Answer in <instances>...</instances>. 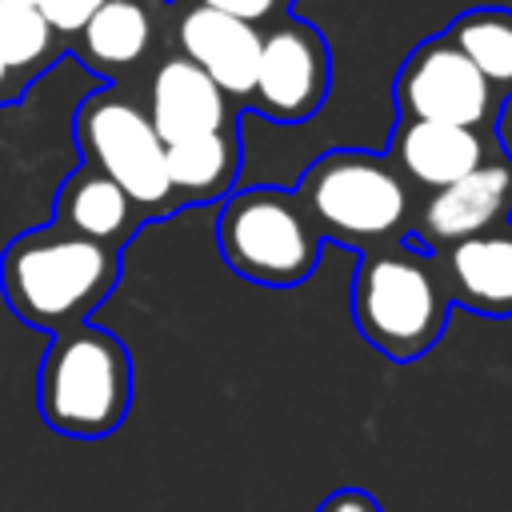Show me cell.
Masks as SVG:
<instances>
[{"instance_id": "1", "label": "cell", "mask_w": 512, "mask_h": 512, "mask_svg": "<svg viewBox=\"0 0 512 512\" xmlns=\"http://www.w3.org/2000/svg\"><path fill=\"white\" fill-rule=\"evenodd\" d=\"M120 252L56 224L12 236L0 252V296L8 312L36 332H64L116 292Z\"/></svg>"}, {"instance_id": "2", "label": "cell", "mask_w": 512, "mask_h": 512, "mask_svg": "<svg viewBox=\"0 0 512 512\" xmlns=\"http://www.w3.org/2000/svg\"><path fill=\"white\" fill-rule=\"evenodd\" d=\"M132 408V356L100 324H76L52 336L36 368L40 420L72 440H100Z\"/></svg>"}, {"instance_id": "3", "label": "cell", "mask_w": 512, "mask_h": 512, "mask_svg": "<svg viewBox=\"0 0 512 512\" xmlns=\"http://www.w3.org/2000/svg\"><path fill=\"white\" fill-rule=\"evenodd\" d=\"M296 200L308 212L320 240L328 236L340 244H356L364 252L404 244L412 228L408 180L380 152H324L300 176Z\"/></svg>"}, {"instance_id": "4", "label": "cell", "mask_w": 512, "mask_h": 512, "mask_svg": "<svg viewBox=\"0 0 512 512\" xmlns=\"http://www.w3.org/2000/svg\"><path fill=\"white\" fill-rule=\"evenodd\" d=\"M448 292L432 256L408 244L364 252L352 280V320L388 360H420L448 324Z\"/></svg>"}, {"instance_id": "5", "label": "cell", "mask_w": 512, "mask_h": 512, "mask_svg": "<svg viewBox=\"0 0 512 512\" xmlns=\"http://www.w3.org/2000/svg\"><path fill=\"white\" fill-rule=\"evenodd\" d=\"M216 248L232 272L268 288H296L320 260V232L296 192L260 184L228 192L216 216Z\"/></svg>"}, {"instance_id": "6", "label": "cell", "mask_w": 512, "mask_h": 512, "mask_svg": "<svg viewBox=\"0 0 512 512\" xmlns=\"http://www.w3.org/2000/svg\"><path fill=\"white\" fill-rule=\"evenodd\" d=\"M72 144L80 152V164L120 184L124 196L148 220L176 212L168 168H164V140L156 136L148 112L120 88L104 84L76 104Z\"/></svg>"}, {"instance_id": "7", "label": "cell", "mask_w": 512, "mask_h": 512, "mask_svg": "<svg viewBox=\"0 0 512 512\" xmlns=\"http://www.w3.org/2000/svg\"><path fill=\"white\" fill-rule=\"evenodd\" d=\"M396 108H400V120L484 128L496 108V88L472 68V60L448 36H432L416 44L400 64Z\"/></svg>"}, {"instance_id": "8", "label": "cell", "mask_w": 512, "mask_h": 512, "mask_svg": "<svg viewBox=\"0 0 512 512\" xmlns=\"http://www.w3.org/2000/svg\"><path fill=\"white\" fill-rule=\"evenodd\" d=\"M328 96V44L324 36L284 16L268 32H260V56L248 100L260 116L276 124H300L308 120Z\"/></svg>"}, {"instance_id": "9", "label": "cell", "mask_w": 512, "mask_h": 512, "mask_svg": "<svg viewBox=\"0 0 512 512\" xmlns=\"http://www.w3.org/2000/svg\"><path fill=\"white\" fill-rule=\"evenodd\" d=\"M512 220V160L508 156H484L468 176L436 188L416 224V240L424 252H440L456 240L480 236L488 228H500Z\"/></svg>"}, {"instance_id": "10", "label": "cell", "mask_w": 512, "mask_h": 512, "mask_svg": "<svg viewBox=\"0 0 512 512\" xmlns=\"http://www.w3.org/2000/svg\"><path fill=\"white\" fill-rule=\"evenodd\" d=\"M176 44H180V56L192 60L228 100H248L256 56H260L256 24L192 4L176 20Z\"/></svg>"}, {"instance_id": "11", "label": "cell", "mask_w": 512, "mask_h": 512, "mask_svg": "<svg viewBox=\"0 0 512 512\" xmlns=\"http://www.w3.org/2000/svg\"><path fill=\"white\" fill-rule=\"evenodd\" d=\"M432 264L448 300L484 316H512V224L440 248Z\"/></svg>"}, {"instance_id": "12", "label": "cell", "mask_w": 512, "mask_h": 512, "mask_svg": "<svg viewBox=\"0 0 512 512\" xmlns=\"http://www.w3.org/2000/svg\"><path fill=\"white\" fill-rule=\"evenodd\" d=\"M148 120L164 144L236 128L232 120V100L184 56H168L148 84Z\"/></svg>"}, {"instance_id": "13", "label": "cell", "mask_w": 512, "mask_h": 512, "mask_svg": "<svg viewBox=\"0 0 512 512\" xmlns=\"http://www.w3.org/2000/svg\"><path fill=\"white\" fill-rule=\"evenodd\" d=\"M52 224L72 232V236H84V240H96V244L124 252V244L140 232V224H148V216L104 172L76 164L56 188Z\"/></svg>"}, {"instance_id": "14", "label": "cell", "mask_w": 512, "mask_h": 512, "mask_svg": "<svg viewBox=\"0 0 512 512\" xmlns=\"http://www.w3.org/2000/svg\"><path fill=\"white\" fill-rule=\"evenodd\" d=\"M488 156L480 128L436 124V120H400L392 136V164L404 180L436 192L460 176H468Z\"/></svg>"}, {"instance_id": "15", "label": "cell", "mask_w": 512, "mask_h": 512, "mask_svg": "<svg viewBox=\"0 0 512 512\" xmlns=\"http://www.w3.org/2000/svg\"><path fill=\"white\" fill-rule=\"evenodd\" d=\"M164 168L176 208L224 200L240 176V136L236 128H220L164 144Z\"/></svg>"}, {"instance_id": "16", "label": "cell", "mask_w": 512, "mask_h": 512, "mask_svg": "<svg viewBox=\"0 0 512 512\" xmlns=\"http://www.w3.org/2000/svg\"><path fill=\"white\" fill-rule=\"evenodd\" d=\"M72 40H76L72 48L76 60L88 72L112 80L144 60L152 44V12L140 0H104Z\"/></svg>"}, {"instance_id": "17", "label": "cell", "mask_w": 512, "mask_h": 512, "mask_svg": "<svg viewBox=\"0 0 512 512\" xmlns=\"http://www.w3.org/2000/svg\"><path fill=\"white\" fill-rule=\"evenodd\" d=\"M64 40L52 32V24L36 12V4H8L0 0V60L20 72L28 84H36L48 68L64 60Z\"/></svg>"}, {"instance_id": "18", "label": "cell", "mask_w": 512, "mask_h": 512, "mask_svg": "<svg viewBox=\"0 0 512 512\" xmlns=\"http://www.w3.org/2000/svg\"><path fill=\"white\" fill-rule=\"evenodd\" d=\"M472 68L492 84L512 92V12L508 8H472L444 32Z\"/></svg>"}, {"instance_id": "19", "label": "cell", "mask_w": 512, "mask_h": 512, "mask_svg": "<svg viewBox=\"0 0 512 512\" xmlns=\"http://www.w3.org/2000/svg\"><path fill=\"white\" fill-rule=\"evenodd\" d=\"M104 0H36V12L52 24V32L60 36V40H72L84 24H88V16L100 8Z\"/></svg>"}, {"instance_id": "20", "label": "cell", "mask_w": 512, "mask_h": 512, "mask_svg": "<svg viewBox=\"0 0 512 512\" xmlns=\"http://www.w3.org/2000/svg\"><path fill=\"white\" fill-rule=\"evenodd\" d=\"M200 8H212V12H224V16H236V20H248V24H264L280 12L284 0H196Z\"/></svg>"}, {"instance_id": "21", "label": "cell", "mask_w": 512, "mask_h": 512, "mask_svg": "<svg viewBox=\"0 0 512 512\" xmlns=\"http://www.w3.org/2000/svg\"><path fill=\"white\" fill-rule=\"evenodd\" d=\"M316 512H380V504H376L364 488H340V492H332Z\"/></svg>"}, {"instance_id": "22", "label": "cell", "mask_w": 512, "mask_h": 512, "mask_svg": "<svg viewBox=\"0 0 512 512\" xmlns=\"http://www.w3.org/2000/svg\"><path fill=\"white\" fill-rule=\"evenodd\" d=\"M28 88H32V84H28L20 72H12V68L0 60V108H12V104H20Z\"/></svg>"}, {"instance_id": "23", "label": "cell", "mask_w": 512, "mask_h": 512, "mask_svg": "<svg viewBox=\"0 0 512 512\" xmlns=\"http://www.w3.org/2000/svg\"><path fill=\"white\" fill-rule=\"evenodd\" d=\"M8 4H36V0H8Z\"/></svg>"}]
</instances>
